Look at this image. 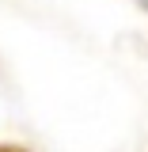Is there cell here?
Returning a JSON list of instances; mask_svg holds the SVG:
<instances>
[{"label": "cell", "instance_id": "cell-1", "mask_svg": "<svg viewBox=\"0 0 148 152\" xmlns=\"http://www.w3.org/2000/svg\"><path fill=\"white\" fill-rule=\"evenodd\" d=\"M0 152H27V148H0Z\"/></svg>", "mask_w": 148, "mask_h": 152}]
</instances>
